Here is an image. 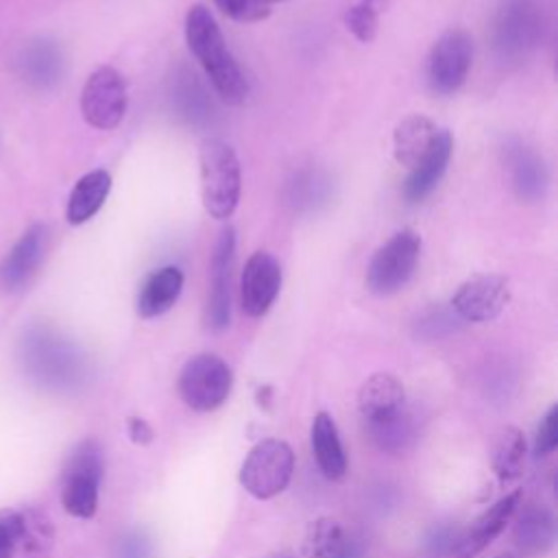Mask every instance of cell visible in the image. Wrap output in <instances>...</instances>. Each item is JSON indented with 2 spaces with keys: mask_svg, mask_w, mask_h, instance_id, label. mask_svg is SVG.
I'll use <instances>...</instances> for the list:
<instances>
[{
  "mask_svg": "<svg viewBox=\"0 0 558 558\" xmlns=\"http://www.w3.org/2000/svg\"><path fill=\"white\" fill-rule=\"evenodd\" d=\"M185 41L205 70L218 98L231 107L242 105L248 98V78L231 54L214 15L203 4L190 7L185 15Z\"/></svg>",
  "mask_w": 558,
  "mask_h": 558,
  "instance_id": "cell-1",
  "label": "cell"
},
{
  "mask_svg": "<svg viewBox=\"0 0 558 558\" xmlns=\"http://www.w3.org/2000/svg\"><path fill=\"white\" fill-rule=\"evenodd\" d=\"M198 172L205 211L216 220L231 218L242 190V172L235 150L220 137L203 140L198 148Z\"/></svg>",
  "mask_w": 558,
  "mask_h": 558,
  "instance_id": "cell-2",
  "label": "cell"
},
{
  "mask_svg": "<svg viewBox=\"0 0 558 558\" xmlns=\"http://www.w3.org/2000/svg\"><path fill=\"white\" fill-rule=\"evenodd\" d=\"M105 475V453L96 438H83L61 471V506L76 519H92Z\"/></svg>",
  "mask_w": 558,
  "mask_h": 558,
  "instance_id": "cell-3",
  "label": "cell"
},
{
  "mask_svg": "<svg viewBox=\"0 0 558 558\" xmlns=\"http://www.w3.org/2000/svg\"><path fill=\"white\" fill-rule=\"evenodd\" d=\"M294 473V451L286 440H259L240 466V486L255 499H272L283 493Z\"/></svg>",
  "mask_w": 558,
  "mask_h": 558,
  "instance_id": "cell-4",
  "label": "cell"
},
{
  "mask_svg": "<svg viewBox=\"0 0 558 558\" xmlns=\"http://www.w3.org/2000/svg\"><path fill=\"white\" fill-rule=\"evenodd\" d=\"M179 397L194 412H214L220 408L233 388L229 364L216 353L192 355L177 379Z\"/></svg>",
  "mask_w": 558,
  "mask_h": 558,
  "instance_id": "cell-5",
  "label": "cell"
},
{
  "mask_svg": "<svg viewBox=\"0 0 558 558\" xmlns=\"http://www.w3.org/2000/svg\"><path fill=\"white\" fill-rule=\"evenodd\" d=\"M421 257V235L414 229L397 231L386 244H381L368 268L366 288L377 296L399 292L414 275Z\"/></svg>",
  "mask_w": 558,
  "mask_h": 558,
  "instance_id": "cell-6",
  "label": "cell"
},
{
  "mask_svg": "<svg viewBox=\"0 0 558 558\" xmlns=\"http://www.w3.org/2000/svg\"><path fill=\"white\" fill-rule=\"evenodd\" d=\"M126 83L113 65H100L87 76L81 92V113L89 126L116 129L126 113Z\"/></svg>",
  "mask_w": 558,
  "mask_h": 558,
  "instance_id": "cell-7",
  "label": "cell"
},
{
  "mask_svg": "<svg viewBox=\"0 0 558 558\" xmlns=\"http://www.w3.org/2000/svg\"><path fill=\"white\" fill-rule=\"evenodd\" d=\"M473 63V39L462 28L445 31L427 57V85L438 96L456 94Z\"/></svg>",
  "mask_w": 558,
  "mask_h": 558,
  "instance_id": "cell-8",
  "label": "cell"
},
{
  "mask_svg": "<svg viewBox=\"0 0 558 558\" xmlns=\"http://www.w3.org/2000/svg\"><path fill=\"white\" fill-rule=\"evenodd\" d=\"M510 301V283L501 275H475L460 283L451 296V310L469 323H488L497 318Z\"/></svg>",
  "mask_w": 558,
  "mask_h": 558,
  "instance_id": "cell-9",
  "label": "cell"
},
{
  "mask_svg": "<svg viewBox=\"0 0 558 558\" xmlns=\"http://www.w3.org/2000/svg\"><path fill=\"white\" fill-rule=\"evenodd\" d=\"M235 264V231L225 227L211 255V283L205 310V323L211 331H222L231 323V279Z\"/></svg>",
  "mask_w": 558,
  "mask_h": 558,
  "instance_id": "cell-10",
  "label": "cell"
},
{
  "mask_svg": "<svg viewBox=\"0 0 558 558\" xmlns=\"http://www.w3.org/2000/svg\"><path fill=\"white\" fill-rule=\"evenodd\" d=\"M281 290V266L268 251H255L240 277V305L251 318L264 316Z\"/></svg>",
  "mask_w": 558,
  "mask_h": 558,
  "instance_id": "cell-11",
  "label": "cell"
},
{
  "mask_svg": "<svg viewBox=\"0 0 558 558\" xmlns=\"http://www.w3.org/2000/svg\"><path fill=\"white\" fill-rule=\"evenodd\" d=\"M538 7L532 0H506L495 20V48L501 57H519L541 35Z\"/></svg>",
  "mask_w": 558,
  "mask_h": 558,
  "instance_id": "cell-12",
  "label": "cell"
},
{
  "mask_svg": "<svg viewBox=\"0 0 558 558\" xmlns=\"http://www.w3.org/2000/svg\"><path fill=\"white\" fill-rule=\"evenodd\" d=\"M521 499H523V490H519V488L504 495L501 499H497L486 512H482L473 521V525L464 534H460L451 556L453 558H475L486 545H490L504 532L506 523L521 508Z\"/></svg>",
  "mask_w": 558,
  "mask_h": 558,
  "instance_id": "cell-13",
  "label": "cell"
},
{
  "mask_svg": "<svg viewBox=\"0 0 558 558\" xmlns=\"http://www.w3.org/2000/svg\"><path fill=\"white\" fill-rule=\"evenodd\" d=\"M46 248H48V227L41 222L28 227L2 262L0 277L4 288L7 290L24 288L41 266L46 257Z\"/></svg>",
  "mask_w": 558,
  "mask_h": 558,
  "instance_id": "cell-14",
  "label": "cell"
},
{
  "mask_svg": "<svg viewBox=\"0 0 558 558\" xmlns=\"http://www.w3.org/2000/svg\"><path fill=\"white\" fill-rule=\"evenodd\" d=\"M357 410L364 427L384 423L405 410V390L390 373H373L357 392Z\"/></svg>",
  "mask_w": 558,
  "mask_h": 558,
  "instance_id": "cell-15",
  "label": "cell"
},
{
  "mask_svg": "<svg viewBox=\"0 0 558 558\" xmlns=\"http://www.w3.org/2000/svg\"><path fill=\"white\" fill-rule=\"evenodd\" d=\"M451 153H453V137L449 131L440 129L432 150L410 170L403 183V198L408 203H421L425 196L434 192V187L440 183V179L447 172Z\"/></svg>",
  "mask_w": 558,
  "mask_h": 558,
  "instance_id": "cell-16",
  "label": "cell"
},
{
  "mask_svg": "<svg viewBox=\"0 0 558 558\" xmlns=\"http://www.w3.org/2000/svg\"><path fill=\"white\" fill-rule=\"evenodd\" d=\"M303 554L307 558H364L360 541L331 517H318L307 523Z\"/></svg>",
  "mask_w": 558,
  "mask_h": 558,
  "instance_id": "cell-17",
  "label": "cell"
},
{
  "mask_svg": "<svg viewBox=\"0 0 558 558\" xmlns=\"http://www.w3.org/2000/svg\"><path fill=\"white\" fill-rule=\"evenodd\" d=\"M183 272L177 266H161L153 270L140 288L137 294V314L140 318H157L166 314L181 296Z\"/></svg>",
  "mask_w": 558,
  "mask_h": 558,
  "instance_id": "cell-18",
  "label": "cell"
},
{
  "mask_svg": "<svg viewBox=\"0 0 558 558\" xmlns=\"http://www.w3.org/2000/svg\"><path fill=\"white\" fill-rule=\"evenodd\" d=\"M310 442L314 460L327 480H342L347 475V453L336 427L327 412H318L310 427Z\"/></svg>",
  "mask_w": 558,
  "mask_h": 558,
  "instance_id": "cell-19",
  "label": "cell"
},
{
  "mask_svg": "<svg viewBox=\"0 0 558 558\" xmlns=\"http://www.w3.org/2000/svg\"><path fill=\"white\" fill-rule=\"evenodd\" d=\"M438 137L436 124L421 113H412L403 118L392 135L395 159L399 166L412 170L434 146Z\"/></svg>",
  "mask_w": 558,
  "mask_h": 558,
  "instance_id": "cell-20",
  "label": "cell"
},
{
  "mask_svg": "<svg viewBox=\"0 0 558 558\" xmlns=\"http://www.w3.org/2000/svg\"><path fill=\"white\" fill-rule=\"evenodd\" d=\"M556 541V519L543 504H527L521 508L514 523V543L521 554L538 556L551 549Z\"/></svg>",
  "mask_w": 558,
  "mask_h": 558,
  "instance_id": "cell-21",
  "label": "cell"
},
{
  "mask_svg": "<svg viewBox=\"0 0 558 558\" xmlns=\"http://www.w3.org/2000/svg\"><path fill=\"white\" fill-rule=\"evenodd\" d=\"M20 70L26 83L39 89H48L61 81L63 54L54 41H31L20 57Z\"/></svg>",
  "mask_w": 558,
  "mask_h": 558,
  "instance_id": "cell-22",
  "label": "cell"
},
{
  "mask_svg": "<svg viewBox=\"0 0 558 558\" xmlns=\"http://www.w3.org/2000/svg\"><path fill=\"white\" fill-rule=\"evenodd\" d=\"M508 163L514 194L525 203L538 201L547 187V168L543 159L527 146L517 144L508 150Z\"/></svg>",
  "mask_w": 558,
  "mask_h": 558,
  "instance_id": "cell-23",
  "label": "cell"
},
{
  "mask_svg": "<svg viewBox=\"0 0 558 558\" xmlns=\"http://www.w3.org/2000/svg\"><path fill=\"white\" fill-rule=\"evenodd\" d=\"M111 190V174L107 170H92L83 174L68 198L65 218L70 225H83L98 214Z\"/></svg>",
  "mask_w": 558,
  "mask_h": 558,
  "instance_id": "cell-24",
  "label": "cell"
},
{
  "mask_svg": "<svg viewBox=\"0 0 558 558\" xmlns=\"http://www.w3.org/2000/svg\"><path fill=\"white\" fill-rule=\"evenodd\" d=\"M525 464V436L519 427L506 425L493 447V471L501 486L514 482Z\"/></svg>",
  "mask_w": 558,
  "mask_h": 558,
  "instance_id": "cell-25",
  "label": "cell"
},
{
  "mask_svg": "<svg viewBox=\"0 0 558 558\" xmlns=\"http://www.w3.org/2000/svg\"><path fill=\"white\" fill-rule=\"evenodd\" d=\"M54 545V525L39 508L22 510V541L20 554L24 558H48Z\"/></svg>",
  "mask_w": 558,
  "mask_h": 558,
  "instance_id": "cell-26",
  "label": "cell"
},
{
  "mask_svg": "<svg viewBox=\"0 0 558 558\" xmlns=\"http://www.w3.org/2000/svg\"><path fill=\"white\" fill-rule=\"evenodd\" d=\"M371 440L381 449V451H388V453H397V451H403L416 436V427H414V418L408 410H401L397 416L384 421V423H377V425H371L366 427Z\"/></svg>",
  "mask_w": 558,
  "mask_h": 558,
  "instance_id": "cell-27",
  "label": "cell"
},
{
  "mask_svg": "<svg viewBox=\"0 0 558 558\" xmlns=\"http://www.w3.org/2000/svg\"><path fill=\"white\" fill-rule=\"evenodd\" d=\"M390 0H360L344 13V24L347 28L360 39L362 44H368L377 35V24H379V11L388 4Z\"/></svg>",
  "mask_w": 558,
  "mask_h": 558,
  "instance_id": "cell-28",
  "label": "cell"
},
{
  "mask_svg": "<svg viewBox=\"0 0 558 558\" xmlns=\"http://www.w3.org/2000/svg\"><path fill=\"white\" fill-rule=\"evenodd\" d=\"M214 2L227 17L242 24L262 22L270 13V4L266 0H214Z\"/></svg>",
  "mask_w": 558,
  "mask_h": 558,
  "instance_id": "cell-29",
  "label": "cell"
},
{
  "mask_svg": "<svg viewBox=\"0 0 558 558\" xmlns=\"http://www.w3.org/2000/svg\"><path fill=\"white\" fill-rule=\"evenodd\" d=\"M22 541V510L0 508V558H15Z\"/></svg>",
  "mask_w": 558,
  "mask_h": 558,
  "instance_id": "cell-30",
  "label": "cell"
},
{
  "mask_svg": "<svg viewBox=\"0 0 558 558\" xmlns=\"http://www.w3.org/2000/svg\"><path fill=\"white\" fill-rule=\"evenodd\" d=\"M558 447V405H551L545 416L538 423L536 436H534V456L547 458Z\"/></svg>",
  "mask_w": 558,
  "mask_h": 558,
  "instance_id": "cell-31",
  "label": "cell"
},
{
  "mask_svg": "<svg viewBox=\"0 0 558 558\" xmlns=\"http://www.w3.org/2000/svg\"><path fill=\"white\" fill-rule=\"evenodd\" d=\"M116 558H155L153 541L142 530H131L118 541Z\"/></svg>",
  "mask_w": 558,
  "mask_h": 558,
  "instance_id": "cell-32",
  "label": "cell"
},
{
  "mask_svg": "<svg viewBox=\"0 0 558 558\" xmlns=\"http://www.w3.org/2000/svg\"><path fill=\"white\" fill-rule=\"evenodd\" d=\"M126 434L135 445H150L155 440L153 427L140 416H129L126 418Z\"/></svg>",
  "mask_w": 558,
  "mask_h": 558,
  "instance_id": "cell-33",
  "label": "cell"
},
{
  "mask_svg": "<svg viewBox=\"0 0 558 558\" xmlns=\"http://www.w3.org/2000/svg\"><path fill=\"white\" fill-rule=\"evenodd\" d=\"M270 395H272V388H270L268 384H264V386L257 388L255 399H257V403H259L262 408H268V405H270Z\"/></svg>",
  "mask_w": 558,
  "mask_h": 558,
  "instance_id": "cell-34",
  "label": "cell"
},
{
  "mask_svg": "<svg viewBox=\"0 0 558 558\" xmlns=\"http://www.w3.org/2000/svg\"><path fill=\"white\" fill-rule=\"evenodd\" d=\"M268 558H294V556H290V554H272Z\"/></svg>",
  "mask_w": 558,
  "mask_h": 558,
  "instance_id": "cell-35",
  "label": "cell"
},
{
  "mask_svg": "<svg viewBox=\"0 0 558 558\" xmlns=\"http://www.w3.org/2000/svg\"><path fill=\"white\" fill-rule=\"evenodd\" d=\"M495 558H519V556H514V554H499V556H495Z\"/></svg>",
  "mask_w": 558,
  "mask_h": 558,
  "instance_id": "cell-36",
  "label": "cell"
},
{
  "mask_svg": "<svg viewBox=\"0 0 558 558\" xmlns=\"http://www.w3.org/2000/svg\"><path fill=\"white\" fill-rule=\"evenodd\" d=\"M266 2H268V4H270V2H283V0H266Z\"/></svg>",
  "mask_w": 558,
  "mask_h": 558,
  "instance_id": "cell-37",
  "label": "cell"
}]
</instances>
